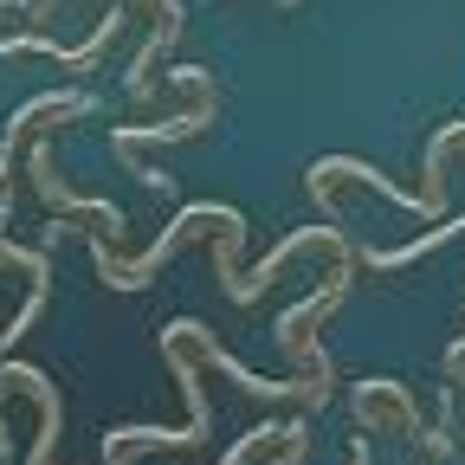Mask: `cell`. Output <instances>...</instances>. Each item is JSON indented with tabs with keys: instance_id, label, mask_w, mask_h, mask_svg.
Wrapping results in <instances>:
<instances>
[{
	"instance_id": "1",
	"label": "cell",
	"mask_w": 465,
	"mask_h": 465,
	"mask_svg": "<svg viewBox=\"0 0 465 465\" xmlns=\"http://www.w3.org/2000/svg\"><path fill=\"white\" fill-rule=\"evenodd\" d=\"M356 414H362L369 433H375L381 420H394V427H420V414H414V401L401 394V381H362V388H356Z\"/></svg>"
}]
</instances>
